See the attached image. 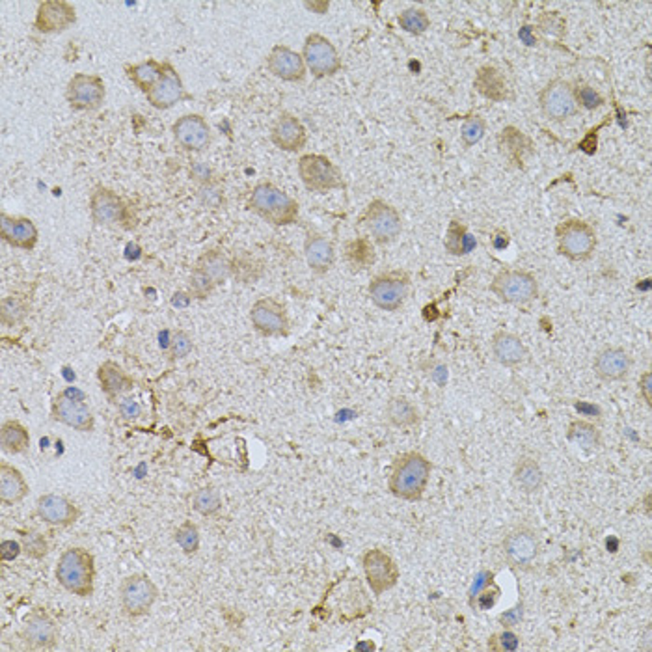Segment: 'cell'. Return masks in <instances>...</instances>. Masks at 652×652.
<instances>
[{
	"label": "cell",
	"instance_id": "obj_5",
	"mask_svg": "<svg viewBox=\"0 0 652 652\" xmlns=\"http://www.w3.org/2000/svg\"><path fill=\"white\" fill-rule=\"evenodd\" d=\"M489 291L503 304L524 306L538 297V282L528 271L501 269L494 274Z\"/></svg>",
	"mask_w": 652,
	"mask_h": 652
},
{
	"label": "cell",
	"instance_id": "obj_49",
	"mask_svg": "<svg viewBox=\"0 0 652 652\" xmlns=\"http://www.w3.org/2000/svg\"><path fill=\"white\" fill-rule=\"evenodd\" d=\"M499 588L492 582V584H489L476 598H474V602H472V606H478L481 611H487V609H490L494 604H496V600L499 598Z\"/></svg>",
	"mask_w": 652,
	"mask_h": 652
},
{
	"label": "cell",
	"instance_id": "obj_39",
	"mask_svg": "<svg viewBox=\"0 0 652 652\" xmlns=\"http://www.w3.org/2000/svg\"><path fill=\"white\" fill-rule=\"evenodd\" d=\"M444 248L448 253H451V256L460 258L476 248V239L468 233L466 226L460 221L455 219L449 222V228L446 232Z\"/></svg>",
	"mask_w": 652,
	"mask_h": 652
},
{
	"label": "cell",
	"instance_id": "obj_24",
	"mask_svg": "<svg viewBox=\"0 0 652 652\" xmlns=\"http://www.w3.org/2000/svg\"><path fill=\"white\" fill-rule=\"evenodd\" d=\"M146 97L157 111H166V108H172L179 101L191 99V95L183 86V81H181V77L177 75L175 67L168 62H164L163 79L155 84V88L150 94H146Z\"/></svg>",
	"mask_w": 652,
	"mask_h": 652
},
{
	"label": "cell",
	"instance_id": "obj_55",
	"mask_svg": "<svg viewBox=\"0 0 652 652\" xmlns=\"http://www.w3.org/2000/svg\"><path fill=\"white\" fill-rule=\"evenodd\" d=\"M120 412H122L123 418L134 420V418L140 416V405L136 401H133V400H123L120 403Z\"/></svg>",
	"mask_w": 652,
	"mask_h": 652
},
{
	"label": "cell",
	"instance_id": "obj_50",
	"mask_svg": "<svg viewBox=\"0 0 652 652\" xmlns=\"http://www.w3.org/2000/svg\"><path fill=\"white\" fill-rule=\"evenodd\" d=\"M23 550L25 554H28L30 558H42L47 554V545L45 540L40 535H28L23 540Z\"/></svg>",
	"mask_w": 652,
	"mask_h": 652
},
{
	"label": "cell",
	"instance_id": "obj_26",
	"mask_svg": "<svg viewBox=\"0 0 652 652\" xmlns=\"http://www.w3.org/2000/svg\"><path fill=\"white\" fill-rule=\"evenodd\" d=\"M172 131L175 142L187 152H202L203 148H207L211 138L209 125L200 114H189L179 118L173 123Z\"/></svg>",
	"mask_w": 652,
	"mask_h": 652
},
{
	"label": "cell",
	"instance_id": "obj_47",
	"mask_svg": "<svg viewBox=\"0 0 652 652\" xmlns=\"http://www.w3.org/2000/svg\"><path fill=\"white\" fill-rule=\"evenodd\" d=\"M487 648L490 652H517L520 648V637L513 630L505 628L489 637Z\"/></svg>",
	"mask_w": 652,
	"mask_h": 652
},
{
	"label": "cell",
	"instance_id": "obj_21",
	"mask_svg": "<svg viewBox=\"0 0 652 652\" xmlns=\"http://www.w3.org/2000/svg\"><path fill=\"white\" fill-rule=\"evenodd\" d=\"M77 12L65 0H45L38 6L34 26L42 34H58L75 25Z\"/></svg>",
	"mask_w": 652,
	"mask_h": 652
},
{
	"label": "cell",
	"instance_id": "obj_48",
	"mask_svg": "<svg viewBox=\"0 0 652 652\" xmlns=\"http://www.w3.org/2000/svg\"><path fill=\"white\" fill-rule=\"evenodd\" d=\"M193 338L189 336V332L185 331H177L172 340H170V358L172 360H179V358H185L193 352Z\"/></svg>",
	"mask_w": 652,
	"mask_h": 652
},
{
	"label": "cell",
	"instance_id": "obj_34",
	"mask_svg": "<svg viewBox=\"0 0 652 652\" xmlns=\"http://www.w3.org/2000/svg\"><path fill=\"white\" fill-rule=\"evenodd\" d=\"M513 483L524 494H537L545 487V472L538 460L531 457H522L517 460L513 469Z\"/></svg>",
	"mask_w": 652,
	"mask_h": 652
},
{
	"label": "cell",
	"instance_id": "obj_38",
	"mask_svg": "<svg viewBox=\"0 0 652 652\" xmlns=\"http://www.w3.org/2000/svg\"><path fill=\"white\" fill-rule=\"evenodd\" d=\"M0 446H3L5 453L10 455L25 453L30 446L28 429L15 420L5 421L3 427H0Z\"/></svg>",
	"mask_w": 652,
	"mask_h": 652
},
{
	"label": "cell",
	"instance_id": "obj_35",
	"mask_svg": "<svg viewBox=\"0 0 652 652\" xmlns=\"http://www.w3.org/2000/svg\"><path fill=\"white\" fill-rule=\"evenodd\" d=\"M567 440L584 451H595L602 446V430L591 420H572L565 432Z\"/></svg>",
	"mask_w": 652,
	"mask_h": 652
},
{
	"label": "cell",
	"instance_id": "obj_46",
	"mask_svg": "<svg viewBox=\"0 0 652 652\" xmlns=\"http://www.w3.org/2000/svg\"><path fill=\"white\" fill-rule=\"evenodd\" d=\"M572 88H574V97H576V103L579 108H586V111H597V108L606 104V99L600 95V92L584 81H578L576 84H572Z\"/></svg>",
	"mask_w": 652,
	"mask_h": 652
},
{
	"label": "cell",
	"instance_id": "obj_17",
	"mask_svg": "<svg viewBox=\"0 0 652 652\" xmlns=\"http://www.w3.org/2000/svg\"><path fill=\"white\" fill-rule=\"evenodd\" d=\"M104 83L97 75L75 74L67 83L65 99L75 111H95L104 101Z\"/></svg>",
	"mask_w": 652,
	"mask_h": 652
},
{
	"label": "cell",
	"instance_id": "obj_12",
	"mask_svg": "<svg viewBox=\"0 0 652 652\" xmlns=\"http://www.w3.org/2000/svg\"><path fill=\"white\" fill-rule=\"evenodd\" d=\"M302 58L310 74L317 79L334 77L341 69V58L334 44L321 34L308 35L302 49Z\"/></svg>",
	"mask_w": 652,
	"mask_h": 652
},
{
	"label": "cell",
	"instance_id": "obj_1",
	"mask_svg": "<svg viewBox=\"0 0 652 652\" xmlns=\"http://www.w3.org/2000/svg\"><path fill=\"white\" fill-rule=\"evenodd\" d=\"M430 474L432 464L425 455L418 451L401 453L391 464L388 490L397 499L420 501L427 490Z\"/></svg>",
	"mask_w": 652,
	"mask_h": 652
},
{
	"label": "cell",
	"instance_id": "obj_4",
	"mask_svg": "<svg viewBox=\"0 0 652 652\" xmlns=\"http://www.w3.org/2000/svg\"><path fill=\"white\" fill-rule=\"evenodd\" d=\"M558 252L563 258L582 263L593 258L598 239L595 228L579 219H567L556 226Z\"/></svg>",
	"mask_w": 652,
	"mask_h": 652
},
{
	"label": "cell",
	"instance_id": "obj_7",
	"mask_svg": "<svg viewBox=\"0 0 652 652\" xmlns=\"http://www.w3.org/2000/svg\"><path fill=\"white\" fill-rule=\"evenodd\" d=\"M299 175L304 187L313 193H331L345 189V181L340 168L324 155H302L299 159Z\"/></svg>",
	"mask_w": 652,
	"mask_h": 652
},
{
	"label": "cell",
	"instance_id": "obj_18",
	"mask_svg": "<svg viewBox=\"0 0 652 652\" xmlns=\"http://www.w3.org/2000/svg\"><path fill=\"white\" fill-rule=\"evenodd\" d=\"M53 418L79 432H92L95 429V418L88 405L69 393H60L56 397L53 403Z\"/></svg>",
	"mask_w": 652,
	"mask_h": 652
},
{
	"label": "cell",
	"instance_id": "obj_20",
	"mask_svg": "<svg viewBox=\"0 0 652 652\" xmlns=\"http://www.w3.org/2000/svg\"><path fill=\"white\" fill-rule=\"evenodd\" d=\"M21 636L30 648L47 650L58 643V627L47 611L35 609L26 617Z\"/></svg>",
	"mask_w": 652,
	"mask_h": 652
},
{
	"label": "cell",
	"instance_id": "obj_43",
	"mask_svg": "<svg viewBox=\"0 0 652 652\" xmlns=\"http://www.w3.org/2000/svg\"><path fill=\"white\" fill-rule=\"evenodd\" d=\"M540 34L550 35V38L561 40L567 34V19L559 12H542L537 19L535 26Z\"/></svg>",
	"mask_w": 652,
	"mask_h": 652
},
{
	"label": "cell",
	"instance_id": "obj_37",
	"mask_svg": "<svg viewBox=\"0 0 652 652\" xmlns=\"http://www.w3.org/2000/svg\"><path fill=\"white\" fill-rule=\"evenodd\" d=\"M386 420L397 429H410L420 423V410L407 397H391L386 405Z\"/></svg>",
	"mask_w": 652,
	"mask_h": 652
},
{
	"label": "cell",
	"instance_id": "obj_56",
	"mask_svg": "<svg viewBox=\"0 0 652 652\" xmlns=\"http://www.w3.org/2000/svg\"><path fill=\"white\" fill-rule=\"evenodd\" d=\"M21 545H19V542H15V540H5L3 542V559L5 561H12V559H15L19 554H21Z\"/></svg>",
	"mask_w": 652,
	"mask_h": 652
},
{
	"label": "cell",
	"instance_id": "obj_57",
	"mask_svg": "<svg viewBox=\"0 0 652 652\" xmlns=\"http://www.w3.org/2000/svg\"><path fill=\"white\" fill-rule=\"evenodd\" d=\"M507 619H513V627L520 621V615L519 611H509L507 615H501V621H507Z\"/></svg>",
	"mask_w": 652,
	"mask_h": 652
},
{
	"label": "cell",
	"instance_id": "obj_41",
	"mask_svg": "<svg viewBox=\"0 0 652 652\" xmlns=\"http://www.w3.org/2000/svg\"><path fill=\"white\" fill-rule=\"evenodd\" d=\"M397 23H400V26L405 32L414 34V35H421L430 28V19H429L427 12L421 10V8H407V10H403L400 14V17H397Z\"/></svg>",
	"mask_w": 652,
	"mask_h": 652
},
{
	"label": "cell",
	"instance_id": "obj_32",
	"mask_svg": "<svg viewBox=\"0 0 652 652\" xmlns=\"http://www.w3.org/2000/svg\"><path fill=\"white\" fill-rule=\"evenodd\" d=\"M28 494V483L10 462H0V501L6 507L21 503Z\"/></svg>",
	"mask_w": 652,
	"mask_h": 652
},
{
	"label": "cell",
	"instance_id": "obj_13",
	"mask_svg": "<svg viewBox=\"0 0 652 652\" xmlns=\"http://www.w3.org/2000/svg\"><path fill=\"white\" fill-rule=\"evenodd\" d=\"M410 280L401 271L384 272L371 280L368 291L373 304L384 311H397L409 297Z\"/></svg>",
	"mask_w": 652,
	"mask_h": 652
},
{
	"label": "cell",
	"instance_id": "obj_42",
	"mask_svg": "<svg viewBox=\"0 0 652 652\" xmlns=\"http://www.w3.org/2000/svg\"><path fill=\"white\" fill-rule=\"evenodd\" d=\"M173 538L177 542V547L187 556H194L200 550V531L198 526L193 524L191 520H185L175 529Z\"/></svg>",
	"mask_w": 652,
	"mask_h": 652
},
{
	"label": "cell",
	"instance_id": "obj_45",
	"mask_svg": "<svg viewBox=\"0 0 652 652\" xmlns=\"http://www.w3.org/2000/svg\"><path fill=\"white\" fill-rule=\"evenodd\" d=\"M487 133V122L485 118L481 116H468L462 123V129H460V142L464 148H472L476 146V143H479L483 140Z\"/></svg>",
	"mask_w": 652,
	"mask_h": 652
},
{
	"label": "cell",
	"instance_id": "obj_8",
	"mask_svg": "<svg viewBox=\"0 0 652 652\" xmlns=\"http://www.w3.org/2000/svg\"><path fill=\"white\" fill-rule=\"evenodd\" d=\"M232 274V263L222 252H205L196 262L191 276V295L196 299H207L214 287L224 283Z\"/></svg>",
	"mask_w": 652,
	"mask_h": 652
},
{
	"label": "cell",
	"instance_id": "obj_14",
	"mask_svg": "<svg viewBox=\"0 0 652 652\" xmlns=\"http://www.w3.org/2000/svg\"><path fill=\"white\" fill-rule=\"evenodd\" d=\"M366 230L371 233L375 242L390 244L401 233V216L384 200H373L361 216Z\"/></svg>",
	"mask_w": 652,
	"mask_h": 652
},
{
	"label": "cell",
	"instance_id": "obj_53",
	"mask_svg": "<svg viewBox=\"0 0 652 652\" xmlns=\"http://www.w3.org/2000/svg\"><path fill=\"white\" fill-rule=\"evenodd\" d=\"M574 409L579 412V414H582V416H588V418H593V420H597V421H600L602 420V410L597 407V405H593V403H588V401H576L574 403Z\"/></svg>",
	"mask_w": 652,
	"mask_h": 652
},
{
	"label": "cell",
	"instance_id": "obj_29",
	"mask_svg": "<svg viewBox=\"0 0 652 652\" xmlns=\"http://www.w3.org/2000/svg\"><path fill=\"white\" fill-rule=\"evenodd\" d=\"M490 349L494 358L505 368H517L524 364L528 358V349L524 341L513 332H505V331L494 332L490 340Z\"/></svg>",
	"mask_w": 652,
	"mask_h": 652
},
{
	"label": "cell",
	"instance_id": "obj_40",
	"mask_svg": "<svg viewBox=\"0 0 652 652\" xmlns=\"http://www.w3.org/2000/svg\"><path fill=\"white\" fill-rule=\"evenodd\" d=\"M193 507L194 511L202 517H214L222 509V498L221 492L214 487H202L193 494Z\"/></svg>",
	"mask_w": 652,
	"mask_h": 652
},
{
	"label": "cell",
	"instance_id": "obj_52",
	"mask_svg": "<svg viewBox=\"0 0 652 652\" xmlns=\"http://www.w3.org/2000/svg\"><path fill=\"white\" fill-rule=\"evenodd\" d=\"M492 582H494V574H492V572H483V574H479L478 579H476L474 588H472V591H469V604H472L474 598H476L489 584H492Z\"/></svg>",
	"mask_w": 652,
	"mask_h": 652
},
{
	"label": "cell",
	"instance_id": "obj_11",
	"mask_svg": "<svg viewBox=\"0 0 652 652\" xmlns=\"http://www.w3.org/2000/svg\"><path fill=\"white\" fill-rule=\"evenodd\" d=\"M538 106L542 114L556 123H563L579 113L572 83L563 79H554L540 90Z\"/></svg>",
	"mask_w": 652,
	"mask_h": 652
},
{
	"label": "cell",
	"instance_id": "obj_27",
	"mask_svg": "<svg viewBox=\"0 0 652 652\" xmlns=\"http://www.w3.org/2000/svg\"><path fill=\"white\" fill-rule=\"evenodd\" d=\"M271 140H272L274 146L280 148L282 152L297 153L306 146L308 133H306V127L302 125V122L297 116L283 113L278 118L276 125L272 127Z\"/></svg>",
	"mask_w": 652,
	"mask_h": 652
},
{
	"label": "cell",
	"instance_id": "obj_54",
	"mask_svg": "<svg viewBox=\"0 0 652 652\" xmlns=\"http://www.w3.org/2000/svg\"><path fill=\"white\" fill-rule=\"evenodd\" d=\"M519 38H520V42H522L524 45H528V47H537V45H538V38H537V34H535V26H531V25H524V26L519 30Z\"/></svg>",
	"mask_w": 652,
	"mask_h": 652
},
{
	"label": "cell",
	"instance_id": "obj_23",
	"mask_svg": "<svg viewBox=\"0 0 652 652\" xmlns=\"http://www.w3.org/2000/svg\"><path fill=\"white\" fill-rule=\"evenodd\" d=\"M267 69L276 79L285 83H301L306 77V64L302 54L285 45H276L267 56Z\"/></svg>",
	"mask_w": 652,
	"mask_h": 652
},
{
	"label": "cell",
	"instance_id": "obj_22",
	"mask_svg": "<svg viewBox=\"0 0 652 652\" xmlns=\"http://www.w3.org/2000/svg\"><path fill=\"white\" fill-rule=\"evenodd\" d=\"M632 356L621 347L602 349L593 361L595 375L604 382H621L627 380L632 371Z\"/></svg>",
	"mask_w": 652,
	"mask_h": 652
},
{
	"label": "cell",
	"instance_id": "obj_44",
	"mask_svg": "<svg viewBox=\"0 0 652 652\" xmlns=\"http://www.w3.org/2000/svg\"><path fill=\"white\" fill-rule=\"evenodd\" d=\"M28 313V302L19 295H10L3 301V310H0V319L5 326H14L21 322Z\"/></svg>",
	"mask_w": 652,
	"mask_h": 652
},
{
	"label": "cell",
	"instance_id": "obj_25",
	"mask_svg": "<svg viewBox=\"0 0 652 652\" xmlns=\"http://www.w3.org/2000/svg\"><path fill=\"white\" fill-rule=\"evenodd\" d=\"M0 235H3V241L10 246L26 252L34 250L40 239L38 228H35L30 219H25V216H10L6 212L0 214Z\"/></svg>",
	"mask_w": 652,
	"mask_h": 652
},
{
	"label": "cell",
	"instance_id": "obj_28",
	"mask_svg": "<svg viewBox=\"0 0 652 652\" xmlns=\"http://www.w3.org/2000/svg\"><path fill=\"white\" fill-rule=\"evenodd\" d=\"M498 148L501 155L517 168H524L528 157L535 152L533 140L520 129L507 125L498 134Z\"/></svg>",
	"mask_w": 652,
	"mask_h": 652
},
{
	"label": "cell",
	"instance_id": "obj_30",
	"mask_svg": "<svg viewBox=\"0 0 652 652\" xmlns=\"http://www.w3.org/2000/svg\"><path fill=\"white\" fill-rule=\"evenodd\" d=\"M304 256H306L308 267L315 274H326L332 269V265L336 262V250L331 241H326L321 235L310 233L304 241Z\"/></svg>",
	"mask_w": 652,
	"mask_h": 652
},
{
	"label": "cell",
	"instance_id": "obj_19",
	"mask_svg": "<svg viewBox=\"0 0 652 652\" xmlns=\"http://www.w3.org/2000/svg\"><path fill=\"white\" fill-rule=\"evenodd\" d=\"M35 515H38L45 524L67 528L74 526L81 519L79 507L60 494H44L35 503Z\"/></svg>",
	"mask_w": 652,
	"mask_h": 652
},
{
	"label": "cell",
	"instance_id": "obj_10",
	"mask_svg": "<svg viewBox=\"0 0 652 652\" xmlns=\"http://www.w3.org/2000/svg\"><path fill=\"white\" fill-rule=\"evenodd\" d=\"M361 567H364L366 582L375 597L391 591L400 584V567H397L395 559L382 548H370L361 556Z\"/></svg>",
	"mask_w": 652,
	"mask_h": 652
},
{
	"label": "cell",
	"instance_id": "obj_9",
	"mask_svg": "<svg viewBox=\"0 0 652 652\" xmlns=\"http://www.w3.org/2000/svg\"><path fill=\"white\" fill-rule=\"evenodd\" d=\"M538 535L529 526H517L507 531L501 540L505 561L515 570H531L538 558Z\"/></svg>",
	"mask_w": 652,
	"mask_h": 652
},
{
	"label": "cell",
	"instance_id": "obj_3",
	"mask_svg": "<svg viewBox=\"0 0 652 652\" xmlns=\"http://www.w3.org/2000/svg\"><path fill=\"white\" fill-rule=\"evenodd\" d=\"M248 209L272 226H291L299 219V203L272 183L253 187L248 198Z\"/></svg>",
	"mask_w": 652,
	"mask_h": 652
},
{
	"label": "cell",
	"instance_id": "obj_6",
	"mask_svg": "<svg viewBox=\"0 0 652 652\" xmlns=\"http://www.w3.org/2000/svg\"><path fill=\"white\" fill-rule=\"evenodd\" d=\"M159 598V588L153 579L143 574L134 572L127 576L120 586V604L123 613L131 619H138L148 615Z\"/></svg>",
	"mask_w": 652,
	"mask_h": 652
},
{
	"label": "cell",
	"instance_id": "obj_16",
	"mask_svg": "<svg viewBox=\"0 0 652 652\" xmlns=\"http://www.w3.org/2000/svg\"><path fill=\"white\" fill-rule=\"evenodd\" d=\"M250 321L262 336H287L289 334V315L283 304L267 297L260 299L250 310Z\"/></svg>",
	"mask_w": 652,
	"mask_h": 652
},
{
	"label": "cell",
	"instance_id": "obj_33",
	"mask_svg": "<svg viewBox=\"0 0 652 652\" xmlns=\"http://www.w3.org/2000/svg\"><path fill=\"white\" fill-rule=\"evenodd\" d=\"M97 379H99L101 390L104 391V395L111 397V400H116L118 395L131 391L134 386L133 377H129L127 371L113 360L103 361L97 370Z\"/></svg>",
	"mask_w": 652,
	"mask_h": 652
},
{
	"label": "cell",
	"instance_id": "obj_15",
	"mask_svg": "<svg viewBox=\"0 0 652 652\" xmlns=\"http://www.w3.org/2000/svg\"><path fill=\"white\" fill-rule=\"evenodd\" d=\"M90 212L95 224H118L123 228H133L129 207L122 196L106 187H97L90 198Z\"/></svg>",
	"mask_w": 652,
	"mask_h": 652
},
{
	"label": "cell",
	"instance_id": "obj_2",
	"mask_svg": "<svg viewBox=\"0 0 652 652\" xmlns=\"http://www.w3.org/2000/svg\"><path fill=\"white\" fill-rule=\"evenodd\" d=\"M58 584L71 595L88 598L95 591V558L90 550L67 548L56 563Z\"/></svg>",
	"mask_w": 652,
	"mask_h": 652
},
{
	"label": "cell",
	"instance_id": "obj_31",
	"mask_svg": "<svg viewBox=\"0 0 652 652\" xmlns=\"http://www.w3.org/2000/svg\"><path fill=\"white\" fill-rule=\"evenodd\" d=\"M474 86L485 99H490L494 103H503L507 99H511L509 84H507L501 71L496 69L494 65H483L478 69Z\"/></svg>",
	"mask_w": 652,
	"mask_h": 652
},
{
	"label": "cell",
	"instance_id": "obj_36",
	"mask_svg": "<svg viewBox=\"0 0 652 652\" xmlns=\"http://www.w3.org/2000/svg\"><path fill=\"white\" fill-rule=\"evenodd\" d=\"M127 79L143 94H150L164 75V64L157 60H146L140 64L125 65Z\"/></svg>",
	"mask_w": 652,
	"mask_h": 652
},
{
	"label": "cell",
	"instance_id": "obj_51",
	"mask_svg": "<svg viewBox=\"0 0 652 652\" xmlns=\"http://www.w3.org/2000/svg\"><path fill=\"white\" fill-rule=\"evenodd\" d=\"M639 395L645 401V405L650 409L652 407V373L650 371H645L639 377Z\"/></svg>",
	"mask_w": 652,
	"mask_h": 652
}]
</instances>
